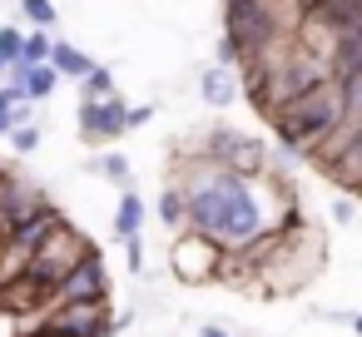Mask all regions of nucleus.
Wrapping results in <instances>:
<instances>
[{"mask_svg": "<svg viewBox=\"0 0 362 337\" xmlns=\"http://www.w3.org/2000/svg\"><path fill=\"white\" fill-rule=\"evenodd\" d=\"M342 105H347V124L362 129V70L342 80Z\"/></svg>", "mask_w": 362, "mask_h": 337, "instance_id": "nucleus-20", "label": "nucleus"}, {"mask_svg": "<svg viewBox=\"0 0 362 337\" xmlns=\"http://www.w3.org/2000/svg\"><path fill=\"white\" fill-rule=\"evenodd\" d=\"M199 337H233L228 327H218V322H209V327H199Z\"/></svg>", "mask_w": 362, "mask_h": 337, "instance_id": "nucleus-29", "label": "nucleus"}, {"mask_svg": "<svg viewBox=\"0 0 362 337\" xmlns=\"http://www.w3.org/2000/svg\"><path fill=\"white\" fill-rule=\"evenodd\" d=\"M184 189V208H189V228L209 233L223 253H238L248 248L258 233H268L273 223H288L298 218V208L288 203L283 184L273 174H233V169H218L214 159H204L199 149L179 159V179Z\"/></svg>", "mask_w": 362, "mask_h": 337, "instance_id": "nucleus-1", "label": "nucleus"}, {"mask_svg": "<svg viewBox=\"0 0 362 337\" xmlns=\"http://www.w3.org/2000/svg\"><path fill=\"white\" fill-rule=\"evenodd\" d=\"M169 268H174L179 283H214V278L223 273V248H218L209 233L184 228V233H174V243H169Z\"/></svg>", "mask_w": 362, "mask_h": 337, "instance_id": "nucleus-7", "label": "nucleus"}, {"mask_svg": "<svg viewBox=\"0 0 362 337\" xmlns=\"http://www.w3.org/2000/svg\"><path fill=\"white\" fill-rule=\"evenodd\" d=\"M50 65H55V75H60V80H85V75L95 70V60H90L85 50L65 45V40H55V45H50Z\"/></svg>", "mask_w": 362, "mask_h": 337, "instance_id": "nucleus-13", "label": "nucleus"}, {"mask_svg": "<svg viewBox=\"0 0 362 337\" xmlns=\"http://www.w3.org/2000/svg\"><path fill=\"white\" fill-rule=\"evenodd\" d=\"M199 154L214 159L218 169H233V174H248V179L268 174V144L253 139V134H243V129H228V124H214L204 134Z\"/></svg>", "mask_w": 362, "mask_h": 337, "instance_id": "nucleus-6", "label": "nucleus"}, {"mask_svg": "<svg viewBox=\"0 0 362 337\" xmlns=\"http://www.w3.org/2000/svg\"><path fill=\"white\" fill-rule=\"evenodd\" d=\"M85 253H90V238H85L80 228H70V223H55V228L45 233V243L30 253L25 278H30L40 292H55V288H60V278H65Z\"/></svg>", "mask_w": 362, "mask_h": 337, "instance_id": "nucleus-5", "label": "nucleus"}, {"mask_svg": "<svg viewBox=\"0 0 362 337\" xmlns=\"http://www.w3.org/2000/svg\"><path fill=\"white\" fill-rule=\"evenodd\" d=\"M317 258H322V238L313 228H303V223H288L283 238H278V248L258 263L253 283L268 288V292H293V288H303L317 273Z\"/></svg>", "mask_w": 362, "mask_h": 337, "instance_id": "nucleus-4", "label": "nucleus"}, {"mask_svg": "<svg viewBox=\"0 0 362 337\" xmlns=\"http://www.w3.org/2000/svg\"><path fill=\"white\" fill-rule=\"evenodd\" d=\"M55 85H60V75H55V65L45 60V65H30V75H25V100H50L55 95Z\"/></svg>", "mask_w": 362, "mask_h": 337, "instance_id": "nucleus-16", "label": "nucleus"}, {"mask_svg": "<svg viewBox=\"0 0 362 337\" xmlns=\"http://www.w3.org/2000/svg\"><path fill=\"white\" fill-rule=\"evenodd\" d=\"M50 45H55V40H50V30H40V25H35V30L25 35V45H21V60H25V65H45V60H50Z\"/></svg>", "mask_w": 362, "mask_h": 337, "instance_id": "nucleus-17", "label": "nucleus"}, {"mask_svg": "<svg viewBox=\"0 0 362 337\" xmlns=\"http://www.w3.org/2000/svg\"><path fill=\"white\" fill-rule=\"evenodd\" d=\"M332 70H327V60L322 55H313V50H303V45H293L283 60H273V65H253V60H243V90L253 95V105L263 110V114H278L288 100H298V95H308L313 85H322Z\"/></svg>", "mask_w": 362, "mask_h": 337, "instance_id": "nucleus-3", "label": "nucleus"}, {"mask_svg": "<svg viewBox=\"0 0 362 337\" xmlns=\"http://www.w3.org/2000/svg\"><path fill=\"white\" fill-rule=\"evenodd\" d=\"M80 90H85V100H105V95H115V75H110V65H95V70L80 80Z\"/></svg>", "mask_w": 362, "mask_h": 337, "instance_id": "nucleus-19", "label": "nucleus"}, {"mask_svg": "<svg viewBox=\"0 0 362 337\" xmlns=\"http://www.w3.org/2000/svg\"><path fill=\"white\" fill-rule=\"evenodd\" d=\"M6 139L16 144V154H35V149H40V124H35V119H30V124H16Z\"/></svg>", "mask_w": 362, "mask_h": 337, "instance_id": "nucleus-22", "label": "nucleus"}, {"mask_svg": "<svg viewBox=\"0 0 362 337\" xmlns=\"http://www.w3.org/2000/svg\"><path fill=\"white\" fill-rule=\"evenodd\" d=\"M273 129H278V144L293 149V154H313L332 129L347 124V105H342V80L327 75L322 85H313L308 95L288 100L278 114H268Z\"/></svg>", "mask_w": 362, "mask_h": 337, "instance_id": "nucleus-2", "label": "nucleus"}, {"mask_svg": "<svg viewBox=\"0 0 362 337\" xmlns=\"http://www.w3.org/2000/svg\"><path fill=\"white\" fill-rule=\"evenodd\" d=\"M332 75L337 80H347V75H357L362 70V25L357 30H347V35H337V45H332Z\"/></svg>", "mask_w": 362, "mask_h": 337, "instance_id": "nucleus-12", "label": "nucleus"}, {"mask_svg": "<svg viewBox=\"0 0 362 337\" xmlns=\"http://www.w3.org/2000/svg\"><path fill=\"white\" fill-rule=\"evenodd\" d=\"M105 292H110L105 258H100V248H90V253L60 278V288L50 292V302H105Z\"/></svg>", "mask_w": 362, "mask_h": 337, "instance_id": "nucleus-9", "label": "nucleus"}, {"mask_svg": "<svg viewBox=\"0 0 362 337\" xmlns=\"http://www.w3.org/2000/svg\"><path fill=\"white\" fill-rule=\"evenodd\" d=\"M21 45H25L21 25H0V75L11 70V60H21Z\"/></svg>", "mask_w": 362, "mask_h": 337, "instance_id": "nucleus-18", "label": "nucleus"}, {"mask_svg": "<svg viewBox=\"0 0 362 337\" xmlns=\"http://www.w3.org/2000/svg\"><path fill=\"white\" fill-rule=\"evenodd\" d=\"M149 119H154V105H129V129H139Z\"/></svg>", "mask_w": 362, "mask_h": 337, "instance_id": "nucleus-27", "label": "nucleus"}, {"mask_svg": "<svg viewBox=\"0 0 362 337\" xmlns=\"http://www.w3.org/2000/svg\"><path fill=\"white\" fill-rule=\"evenodd\" d=\"M238 70H228V65H209L204 75H199V95H204V105H214V110H228L233 100H238Z\"/></svg>", "mask_w": 362, "mask_h": 337, "instance_id": "nucleus-11", "label": "nucleus"}, {"mask_svg": "<svg viewBox=\"0 0 362 337\" xmlns=\"http://www.w3.org/2000/svg\"><path fill=\"white\" fill-rule=\"evenodd\" d=\"M124 129H129V105L119 100V90L105 95V100H80V134H85V139L110 144V139H119Z\"/></svg>", "mask_w": 362, "mask_h": 337, "instance_id": "nucleus-10", "label": "nucleus"}, {"mask_svg": "<svg viewBox=\"0 0 362 337\" xmlns=\"http://www.w3.org/2000/svg\"><path fill=\"white\" fill-rule=\"evenodd\" d=\"M16 105H21V100H16L11 90H0V134L16 129Z\"/></svg>", "mask_w": 362, "mask_h": 337, "instance_id": "nucleus-25", "label": "nucleus"}, {"mask_svg": "<svg viewBox=\"0 0 362 337\" xmlns=\"http://www.w3.org/2000/svg\"><path fill=\"white\" fill-rule=\"evenodd\" d=\"M214 65H228V70L243 65V55H238V45H233L228 35H218V45H214Z\"/></svg>", "mask_w": 362, "mask_h": 337, "instance_id": "nucleus-24", "label": "nucleus"}, {"mask_svg": "<svg viewBox=\"0 0 362 337\" xmlns=\"http://www.w3.org/2000/svg\"><path fill=\"white\" fill-rule=\"evenodd\" d=\"M95 174H105L110 184H129V159L124 154H100L95 159Z\"/></svg>", "mask_w": 362, "mask_h": 337, "instance_id": "nucleus-21", "label": "nucleus"}, {"mask_svg": "<svg viewBox=\"0 0 362 337\" xmlns=\"http://www.w3.org/2000/svg\"><path fill=\"white\" fill-rule=\"evenodd\" d=\"M144 228V199L134 194V189H124L119 194V208H115V238L124 243V238H134Z\"/></svg>", "mask_w": 362, "mask_h": 337, "instance_id": "nucleus-14", "label": "nucleus"}, {"mask_svg": "<svg viewBox=\"0 0 362 337\" xmlns=\"http://www.w3.org/2000/svg\"><path fill=\"white\" fill-rule=\"evenodd\" d=\"M124 258H129V273H144V238H124Z\"/></svg>", "mask_w": 362, "mask_h": 337, "instance_id": "nucleus-26", "label": "nucleus"}, {"mask_svg": "<svg viewBox=\"0 0 362 337\" xmlns=\"http://www.w3.org/2000/svg\"><path fill=\"white\" fill-rule=\"evenodd\" d=\"M21 16H25L30 25H40V30L55 25V6H50V0H21Z\"/></svg>", "mask_w": 362, "mask_h": 337, "instance_id": "nucleus-23", "label": "nucleus"}, {"mask_svg": "<svg viewBox=\"0 0 362 337\" xmlns=\"http://www.w3.org/2000/svg\"><path fill=\"white\" fill-rule=\"evenodd\" d=\"M352 213H357L352 199H332V218H337V223H352Z\"/></svg>", "mask_w": 362, "mask_h": 337, "instance_id": "nucleus-28", "label": "nucleus"}, {"mask_svg": "<svg viewBox=\"0 0 362 337\" xmlns=\"http://www.w3.org/2000/svg\"><path fill=\"white\" fill-rule=\"evenodd\" d=\"M40 322L55 327L60 337H110L115 332L105 302H50V312Z\"/></svg>", "mask_w": 362, "mask_h": 337, "instance_id": "nucleus-8", "label": "nucleus"}, {"mask_svg": "<svg viewBox=\"0 0 362 337\" xmlns=\"http://www.w3.org/2000/svg\"><path fill=\"white\" fill-rule=\"evenodd\" d=\"M159 223L169 233H184L189 228V208H184V189L179 184H164V194H159Z\"/></svg>", "mask_w": 362, "mask_h": 337, "instance_id": "nucleus-15", "label": "nucleus"}, {"mask_svg": "<svg viewBox=\"0 0 362 337\" xmlns=\"http://www.w3.org/2000/svg\"><path fill=\"white\" fill-rule=\"evenodd\" d=\"M352 332H357V337H362V312H352Z\"/></svg>", "mask_w": 362, "mask_h": 337, "instance_id": "nucleus-30", "label": "nucleus"}]
</instances>
